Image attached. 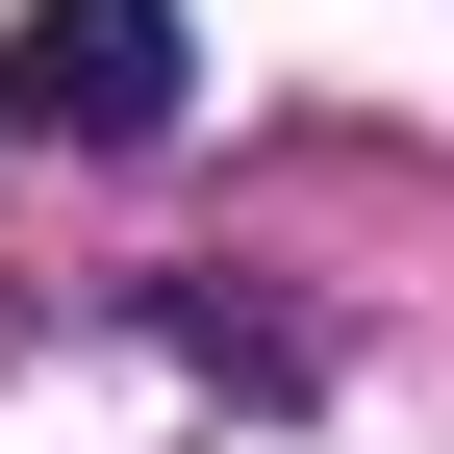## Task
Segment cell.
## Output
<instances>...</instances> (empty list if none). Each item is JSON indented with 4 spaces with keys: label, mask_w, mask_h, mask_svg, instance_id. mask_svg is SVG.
Here are the masks:
<instances>
[{
    "label": "cell",
    "mask_w": 454,
    "mask_h": 454,
    "mask_svg": "<svg viewBox=\"0 0 454 454\" xmlns=\"http://www.w3.org/2000/svg\"><path fill=\"white\" fill-rule=\"evenodd\" d=\"M0 127L152 152V127H177V0H26V26H0Z\"/></svg>",
    "instance_id": "obj_1"
}]
</instances>
